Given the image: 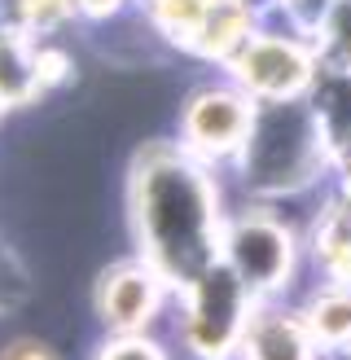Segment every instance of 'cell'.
<instances>
[{
  "instance_id": "cell-14",
  "label": "cell",
  "mask_w": 351,
  "mask_h": 360,
  "mask_svg": "<svg viewBox=\"0 0 351 360\" xmlns=\"http://www.w3.org/2000/svg\"><path fill=\"white\" fill-rule=\"evenodd\" d=\"M128 0H75V9L79 13H88V18H110V13H119Z\"/></svg>"
},
{
  "instance_id": "cell-3",
  "label": "cell",
  "mask_w": 351,
  "mask_h": 360,
  "mask_svg": "<svg viewBox=\"0 0 351 360\" xmlns=\"http://www.w3.org/2000/svg\"><path fill=\"white\" fill-rule=\"evenodd\" d=\"M189 308H185V347L198 360H228L241 343V330L255 312V295L241 285V277L228 268L224 259H216L198 273L189 285Z\"/></svg>"
},
{
  "instance_id": "cell-4",
  "label": "cell",
  "mask_w": 351,
  "mask_h": 360,
  "mask_svg": "<svg viewBox=\"0 0 351 360\" xmlns=\"http://www.w3.org/2000/svg\"><path fill=\"white\" fill-rule=\"evenodd\" d=\"M220 259L241 277V285L255 299H268L294 273V238L281 229V220H272L263 211H251V215H237L224 229Z\"/></svg>"
},
{
  "instance_id": "cell-13",
  "label": "cell",
  "mask_w": 351,
  "mask_h": 360,
  "mask_svg": "<svg viewBox=\"0 0 351 360\" xmlns=\"http://www.w3.org/2000/svg\"><path fill=\"white\" fill-rule=\"evenodd\" d=\"M0 360H58V352L35 334H13L0 343Z\"/></svg>"
},
{
  "instance_id": "cell-7",
  "label": "cell",
  "mask_w": 351,
  "mask_h": 360,
  "mask_svg": "<svg viewBox=\"0 0 351 360\" xmlns=\"http://www.w3.org/2000/svg\"><path fill=\"white\" fill-rule=\"evenodd\" d=\"M251 115H255V97H246L241 88H198L180 115L185 150L198 163L237 154L246 132H251Z\"/></svg>"
},
{
  "instance_id": "cell-5",
  "label": "cell",
  "mask_w": 351,
  "mask_h": 360,
  "mask_svg": "<svg viewBox=\"0 0 351 360\" xmlns=\"http://www.w3.org/2000/svg\"><path fill=\"white\" fill-rule=\"evenodd\" d=\"M228 70L246 97L255 101H281L303 97L316 79V62L303 44L290 35H246L241 49L228 58Z\"/></svg>"
},
{
  "instance_id": "cell-8",
  "label": "cell",
  "mask_w": 351,
  "mask_h": 360,
  "mask_svg": "<svg viewBox=\"0 0 351 360\" xmlns=\"http://www.w3.org/2000/svg\"><path fill=\"white\" fill-rule=\"evenodd\" d=\"M316 338L303 316L281 312L272 303H255L251 321L241 330V360H316Z\"/></svg>"
},
{
  "instance_id": "cell-2",
  "label": "cell",
  "mask_w": 351,
  "mask_h": 360,
  "mask_svg": "<svg viewBox=\"0 0 351 360\" xmlns=\"http://www.w3.org/2000/svg\"><path fill=\"white\" fill-rule=\"evenodd\" d=\"M325 150L329 146L312 115V101L303 97L259 101L251 115V132L237 150V167L246 185H255L259 193H294L321 172Z\"/></svg>"
},
{
  "instance_id": "cell-11",
  "label": "cell",
  "mask_w": 351,
  "mask_h": 360,
  "mask_svg": "<svg viewBox=\"0 0 351 360\" xmlns=\"http://www.w3.org/2000/svg\"><path fill=\"white\" fill-rule=\"evenodd\" d=\"M31 295V277H27V264L13 255V250L0 242V316L13 312L18 303H27Z\"/></svg>"
},
{
  "instance_id": "cell-1",
  "label": "cell",
  "mask_w": 351,
  "mask_h": 360,
  "mask_svg": "<svg viewBox=\"0 0 351 360\" xmlns=\"http://www.w3.org/2000/svg\"><path fill=\"white\" fill-rule=\"evenodd\" d=\"M132 233L136 250L167 285H185L220 259L216 185L206 163L185 146H145L132 167Z\"/></svg>"
},
{
  "instance_id": "cell-10",
  "label": "cell",
  "mask_w": 351,
  "mask_h": 360,
  "mask_svg": "<svg viewBox=\"0 0 351 360\" xmlns=\"http://www.w3.org/2000/svg\"><path fill=\"white\" fill-rule=\"evenodd\" d=\"M321 35H325V49H329L333 66L351 70V0H333V9L321 22Z\"/></svg>"
},
{
  "instance_id": "cell-6",
  "label": "cell",
  "mask_w": 351,
  "mask_h": 360,
  "mask_svg": "<svg viewBox=\"0 0 351 360\" xmlns=\"http://www.w3.org/2000/svg\"><path fill=\"white\" fill-rule=\"evenodd\" d=\"M163 299H167V281L145 259H119L101 268L93 285L97 321L110 334H145L163 316Z\"/></svg>"
},
{
  "instance_id": "cell-9",
  "label": "cell",
  "mask_w": 351,
  "mask_h": 360,
  "mask_svg": "<svg viewBox=\"0 0 351 360\" xmlns=\"http://www.w3.org/2000/svg\"><path fill=\"white\" fill-rule=\"evenodd\" d=\"M303 321L321 347H351V290L333 285V290L316 295Z\"/></svg>"
},
{
  "instance_id": "cell-12",
  "label": "cell",
  "mask_w": 351,
  "mask_h": 360,
  "mask_svg": "<svg viewBox=\"0 0 351 360\" xmlns=\"http://www.w3.org/2000/svg\"><path fill=\"white\" fill-rule=\"evenodd\" d=\"M97 360H167V356L145 334H114L110 343H101Z\"/></svg>"
}]
</instances>
